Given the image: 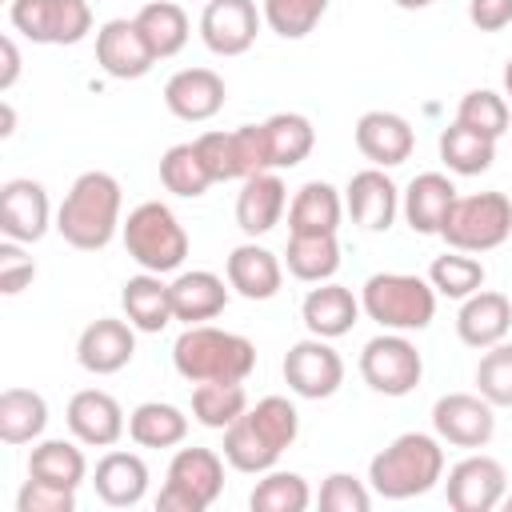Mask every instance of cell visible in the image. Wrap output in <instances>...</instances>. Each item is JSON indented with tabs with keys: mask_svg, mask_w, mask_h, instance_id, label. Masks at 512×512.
Listing matches in <instances>:
<instances>
[{
	"mask_svg": "<svg viewBox=\"0 0 512 512\" xmlns=\"http://www.w3.org/2000/svg\"><path fill=\"white\" fill-rule=\"evenodd\" d=\"M504 464L492 456H468L460 460L444 480V500L452 512H492L504 500Z\"/></svg>",
	"mask_w": 512,
	"mask_h": 512,
	"instance_id": "30bf717a",
	"label": "cell"
},
{
	"mask_svg": "<svg viewBox=\"0 0 512 512\" xmlns=\"http://www.w3.org/2000/svg\"><path fill=\"white\" fill-rule=\"evenodd\" d=\"M128 436L140 448H176L188 436V416L176 404L148 400L128 416Z\"/></svg>",
	"mask_w": 512,
	"mask_h": 512,
	"instance_id": "4dcf8cb0",
	"label": "cell"
},
{
	"mask_svg": "<svg viewBox=\"0 0 512 512\" xmlns=\"http://www.w3.org/2000/svg\"><path fill=\"white\" fill-rule=\"evenodd\" d=\"M324 12H328V0H264V20L284 40L308 36Z\"/></svg>",
	"mask_w": 512,
	"mask_h": 512,
	"instance_id": "60d3db41",
	"label": "cell"
},
{
	"mask_svg": "<svg viewBox=\"0 0 512 512\" xmlns=\"http://www.w3.org/2000/svg\"><path fill=\"white\" fill-rule=\"evenodd\" d=\"M120 224V184L112 172H80L56 212V232L80 248V252H100Z\"/></svg>",
	"mask_w": 512,
	"mask_h": 512,
	"instance_id": "6da1fadb",
	"label": "cell"
},
{
	"mask_svg": "<svg viewBox=\"0 0 512 512\" xmlns=\"http://www.w3.org/2000/svg\"><path fill=\"white\" fill-rule=\"evenodd\" d=\"M20 76V52L12 36H0V92H8Z\"/></svg>",
	"mask_w": 512,
	"mask_h": 512,
	"instance_id": "11a10c76",
	"label": "cell"
},
{
	"mask_svg": "<svg viewBox=\"0 0 512 512\" xmlns=\"http://www.w3.org/2000/svg\"><path fill=\"white\" fill-rule=\"evenodd\" d=\"M452 204H456V184L444 172H420L404 192V216L420 236H440Z\"/></svg>",
	"mask_w": 512,
	"mask_h": 512,
	"instance_id": "ffe728a7",
	"label": "cell"
},
{
	"mask_svg": "<svg viewBox=\"0 0 512 512\" xmlns=\"http://www.w3.org/2000/svg\"><path fill=\"white\" fill-rule=\"evenodd\" d=\"M124 248H128V256H132L144 272L164 276V272H172V268L184 264V256H188V232H184V224L172 216L168 204L144 200V204H136V208L128 212V220H124Z\"/></svg>",
	"mask_w": 512,
	"mask_h": 512,
	"instance_id": "277c9868",
	"label": "cell"
},
{
	"mask_svg": "<svg viewBox=\"0 0 512 512\" xmlns=\"http://www.w3.org/2000/svg\"><path fill=\"white\" fill-rule=\"evenodd\" d=\"M92 484H96V496L108 508H132L148 488V468L136 452H108L96 464Z\"/></svg>",
	"mask_w": 512,
	"mask_h": 512,
	"instance_id": "484cf974",
	"label": "cell"
},
{
	"mask_svg": "<svg viewBox=\"0 0 512 512\" xmlns=\"http://www.w3.org/2000/svg\"><path fill=\"white\" fill-rule=\"evenodd\" d=\"M344 216V200L328 180H308L288 208V232L292 236H320V232H336Z\"/></svg>",
	"mask_w": 512,
	"mask_h": 512,
	"instance_id": "cb8c5ba5",
	"label": "cell"
},
{
	"mask_svg": "<svg viewBox=\"0 0 512 512\" xmlns=\"http://www.w3.org/2000/svg\"><path fill=\"white\" fill-rule=\"evenodd\" d=\"M440 160H444L456 176H480V172H488L492 160H496V140L484 136V132L464 128V124L456 120V124H448V128L440 132Z\"/></svg>",
	"mask_w": 512,
	"mask_h": 512,
	"instance_id": "1f68e13d",
	"label": "cell"
},
{
	"mask_svg": "<svg viewBox=\"0 0 512 512\" xmlns=\"http://www.w3.org/2000/svg\"><path fill=\"white\" fill-rule=\"evenodd\" d=\"M168 484L184 488L192 500L208 508L224 488V460L212 448H180L168 464Z\"/></svg>",
	"mask_w": 512,
	"mask_h": 512,
	"instance_id": "4316f807",
	"label": "cell"
},
{
	"mask_svg": "<svg viewBox=\"0 0 512 512\" xmlns=\"http://www.w3.org/2000/svg\"><path fill=\"white\" fill-rule=\"evenodd\" d=\"M476 388L492 408H512V344H492L480 356Z\"/></svg>",
	"mask_w": 512,
	"mask_h": 512,
	"instance_id": "7bdbcfd3",
	"label": "cell"
},
{
	"mask_svg": "<svg viewBox=\"0 0 512 512\" xmlns=\"http://www.w3.org/2000/svg\"><path fill=\"white\" fill-rule=\"evenodd\" d=\"M156 512H204V504H200V500H192L184 488L164 484V488H160V496H156Z\"/></svg>",
	"mask_w": 512,
	"mask_h": 512,
	"instance_id": "db71d44e",
	"label": "cell"
},
{
	"mask_svg": "<svg viewBox=\"0 0 512 512\" xmlns=\"http://www.w3.org/2000/svg\"><path fill=\"white\" fill-rule=\"evenodd\" d=\"M160 180H164L168 192L188 196V200L204 196L208 184H216V180L208 176V168H204L196 144H172V148L160 156Z\"/></svg>",
	"mask_w": 512,
	"mask_h": 512,
	"instance_id": "74e56055",
	"label": "cell"
},
{
	"mask_svg": "<svg viewBox=\"0 0 512 512\" xmlns=\"http://www.w3.org/2000/svg\"><path fill=\"white\" fill-rule=\"evenodd\" d=\"M300 316H304V324H308L312 336L336 340V336L352 332V324H356V316H360V304H356V296H352L344 284H328V280H324L320 288H312V292L304 296Z\"/></svg>",
	"mask_w": 512,
	"mask_h": 512,
	"instance_id": "603a6c76",
	"label": "cell"
},
{
	"mask_svg": "<svg viewBox=\"0 0 512 512\" xmlns=\"http://www.w3.org/2000/svg\"><path fill=\"white\" fill-rule=\"evenodd\" d=\"M252 412V420H256V428L284 452L292 440H296V432H300V412L292 408V400H284V396H264L256 408H248Z\"/></svg>",
	"mask_w": 512,
	"mask_h": 512,
	"instance_id": "ee69618b",
	"label": "cell"
},
{
	"mask_svg": "<svg viewBox=\"0 0 512 512\" xmlns=\"http://www.w3.org/2000/svg\"><path fill=\"white\" fill-rule=\"evenodd\" d=\"M280 456V448L256 428L252 412L236 416L228 428H224V460L236 468V472H264L272 468Z\"/></svg>",
	"mask_w": 512,
	"mask_h": 512,
	"instance_id": "d6a6232c",
	"label": "cell"
},
{
	"mask_svg": "<svg viewBox=\"0 0 512 512\" xmlns=\"http://www.w3.org/2000/svg\"><path fill=\"white\" fill-rule=\"evenodd\" d=\"M260 32V16L252 0H208L200 16V36L216 56H240L252 48Z\"/></svg>",
	"mask_w": 512,
	"mask_h": 512,
	"instance_id": "7c38bea8",
	"label": "cell"
},
{
	"mask_svg": "<svg viewBox=\"0 0 512 512\" xmlns=\"http://www.w3.org/2000/svg\"><path fill=\"white\" fill-rule=\"evenodd\" d=\"M308 500H312V492H308L304 476H296V472H272V476H264L252 488L248 508L252 512H304Z\"/></svg>",
	"mask_w": 512,
	"mask_h": 512,
	"instance_id": "ab89813d",
	"label": "cell"
},
{
	"mask_svg": "<svg viewBox=\"0 0 512 512\" xmlns=\"http://www.w3.org/2000/svg\"><path fill=\"white\" fill-rule=\"evenodd\" d=\"M32 280H36V260L24 256V252L16 248V240H4V244H0V292H4V296H16V292H24Z\"/></svg>",
	"mask_w": 512,
	"mask_h": 512,
	"instance_id": "816d5d0a",
	"label": "cell"
},
{
	"mask_svg": "<svg viewBox=\"0 0 512 512\" xmlns=\"http://www.w3.org/2000/svg\"><path fill=\"white\" fill-rule=\"evenodd\" d=\"M120 300H124L128 324L140 328V332H160L168 320H176V316H172V288H168L156 272L132 276V280L124 284Z\"/></svg>",
	"mask_w": 512,
	"mask_h": 512,
	"instance_id": "83f0119b",
	"label": "cell"
},
{
	"mask_svg": "<svg viewBox=\"0 0 512 512\" xmlns=\"http://www.w3.org/2000/svg\"><path fill=\"white\" fill-rule=\"evenodd\" d=\"M164 104L180 120H212L224 108V80L212 68H184L164 84Z\"/></svg>",
	"mask_w": 512,
	"mask_h": 512,
	"instance_id": "ac0fdd59",
	"label": "cell"
},
{
	"mask_svg": "<svg viewBox=\"0 0 512 512\" xmlns=\"http://www.w3.org/2000/svg\"><path fill=\"white\" fill-rule=\"evenodd\" d=\"M364 312L396 332H412V328H428L436 316V288L432 280L408 276V272H376L364 284Z\"/></svg>",
	"mask_w": 512,
	"mask_h": 512,
	"instance_id": "5b68a950",
	"label": "cell"
},
{
	"mask_svg": "<svg viewBox=\"0 0 512 512\" xmlns=\"http://www.w3.org/2000/svg\"><path fill=\"white\" fill-rule=\"evenodd\" d=\"M136 352V336H132V324L124 320H112V316H100L92 320L80 340H76V360L80 368L96 372V376H112L120 372Z\"/></svg>",
	"mask_w": 512,
	"mask_h": 512,
	"instance_id": "9a60e30c",
	"label": "cell"
},
{
	"mask_svg": "<svg viewBox=\"0 0 512 512\" xmlns=\"http://www.w3.org/2000/svg\"><path fill=\"white\" fill-rule=\"evenodd\" d=\"M132 20L144 32V40H148L156 60H168L188 44V12L180 4H172V0H152Z\"/></svg>",
	"mask_w": 512,
	"mask_h": 512,
	"instance_id": "f1b7e54d",
	"label": "cell"
},
{
	"mask_svg": "<svg viewBox=\"0 0 512 512\" xmlns=\"http://www.w3.org/2000/svg\"><path fill=\"white\" fill-rule=\"evenodd\" d=\"M456 120L472 132H484V136H504L508 132V100L500 92H488V88H472L460 108H456Z\"/></svg>",
	"mask_w": 512,
	"mask_h": 512,
	"instance_id": "b9f144b4",
	"label": "cell"
},
{
	"mask_svg": "<svg viewBox=\"0 0 512 512\" xmlns=\"http://www.w3.org/2000/svg\"><path fill=\"white\" fill-rule=\"evenodd\" d=\"M96 64L116 80H140L156 64V56L136 20H108L96 32Z\"/></svg>",
	"mask_w": 512,
	"mask_h": 512,
	"instance_id": "4fadbf2b",
	"label": "cell"
},
{
	"mask_svg": "<svg viewBox=\"0 0 512 512\" xmlns=\"http://www.w3.org/2000/svg\"><path fill=\"white\" fill-rule=\"evenodd\" d=\"M512 328V304L504 292H472L456 316V332L468 348H492Z\"/></svg>",
	"mask_w": 512,
	"mask_h": 512,
	"instance_id": "44dd1931",
	"label": "cell"
},
{
	"mask_svg": "<svg viewBox=\"0 0 512 512\" xmlns=\"http://www.w3.org/2000/svg\"><path fill=\"white\" fill-rule=\"evenodd\" d=\"M504 96H512V56H508V64H504Z\"/></svg>",
	"mask_w": 512,
	"mask_h": 512,
	"instance_id": "680465c9",
	"label": "cell"
},
{
	"mask_svg": "<svg viewBox=\"0 0 512 512\" xmlns=\"http://www.w3.org/2000/svg\"><path fill=\"white\" fill-rule=\"evenodd\" d=\"M396 8H408V12H416V8H428L432 0H392Z\"/></svg>",
	"mask_w": 512,
	"mask_h": 512,
	"instance_id": "6f0895ef",
	"label": "cell"
},
{
	"mask_svg": "<svg viewBox=\"0 0 512 512\" xmlns=\"http://www.w3.org/2000/svg\"><path fill=\"white\" fill-rule=\"evenodd\" d=\"M12 132H16V108H12L8 100H0V136L8 140Z\"/></svg>",
	"mask_w": 512,
	"mask_h": 512,
	"instance_id": "9f6ffc18",
	"label": "cell"
},
{
	"mask_svg": "<svg viewBox=\"0 0 512 512\" xmlns=\"http://www.w3.org/2000/svg\"><path fill=\"white\" fill-rule=\"evenodd\" d=\"M280 260L260 244H240L228 252V284L244 300H272L280 292Z\"/></svg>",
	"mask_w": 512,
	"mask_h": 512,
	"instance_id": "d4e9b609",
	"label": "cell"
},
{
	"mask_svg": "<svg viewBox=\"0 0 512 512\" xmlns=\"http://www.w3.org/2000/svg\"><path fill=\"white\" fill-rule=\"evenodd\" d=\"M428 280L440 296H452V300H468L472 292H480L484 284V264L464 256V252H448V256H436L432 268H428Z\"/></svg>",
	"mask_w": 512,
	"mask_h": 512,
	"instance_id": "f35d334b",
	"label": "cell"
},
{
	"mask_svg": "<svg viewBox=\"0 0 512 512\" xmlns=\"http://www.w3.org/2000/svg\"><path fill=\"white\" fill-rule=\"evenodd\" d=\"M432 428L456 448H484L496 432V416L480 392H448L432 408Z\"/></svg>",
	"mask_w": 512,
	"mask_h": 512,
	"instance_id": "9c48e42d",
	"label": "cell"
},
{
	"mask_svg": "<svg viewBox=\"0 0 512 512\" xmlns=\"http://www.w3.org/2000/svg\"><path fill=\"white\" fill-rule=\"evenodd\" d=\"M284 204H288V192H284V180L276 172H256L244 180L240 196H236V224L244 236H264L280 224L284 216Z\"/></svg>",
	"mask_w": 512,
	"mask_h": 512,
	"instance_id": "d6986e66",
	"label": "cell"
},
{
	"mask_svg": "<svg viewBox=\"0 0 512 512\" xmlns=\"http://www.w3.org/2000/svg\"><path fill=\"white\" fill-rule=\"evenodd\" d=\"M244 412H248L244 380H204L192 388V416L204 428H228Z\"/></svg>",
	"mask_w": 512,
	"mask_h": 512,
	"instance_id": "e575fe53",
	"label": "cell"
},
{
	"mask_svg": "<svg viewBox=\"0 0 512 512\" xmlns=\"http://www.w3.org/2000/svg\"><path fill=\"white\" fill-rule=\"evenodd\" d=\"M168 288H172V316L184 320V324H204V320L220 316L224 304H228L224 280L216 272H204V268L180 272Z\"/></svg>",
	"mask_w": 512,
	"mask_h": 512,
	"instance_id": "7402d4cb",
	"label": "cell"
},
{
	"mask_svg": "<svg viewBox=\"0 0 512 512\" xmlns=\"http://www.w3.org/2000/svg\"><path fill=\"white\" fill-rule=\"evenodd\" d=\"M192 144H196L212 180H236L240 176V156H236V136L232 132H204Z\"/></svg>",
	"mask_w": 512,
	"mask_h": 512,
	"instance_id": "f6af8a7d",
	"label": "cell"
},
{
	"mask_svg": "<svg viewBox=\"0 0 512 512\" xmlns=\"http://www.w3.org/2000/svg\"><path fill=\"white\" fill-rule=\"evenodd\" d=\"M468 20L480 32H500L512 24V0H468Z\"/></svg>",
	"mask_w": 512,
	"mask_h": 512,
	"instance_id": "f5cc1de1",
	"label": "cell"
},
{
	"mask_svg": "<svg viewBox=\"0 0 512 512\" xmlns=\"http://www.w3.org/2000/svg\"><path fill=\"white\" fill-rule=\"evenodd\" d=\"M360 376L380 396H408L420 384V376H424V360H420L412 340H404V336H376L360 352Z\"/></svg>",
	"mask_w": 512,
	"mask_h": 512,
	"instance_id": "52a82bcc",
	"label": "cell"
},
{
	"mask_svg": "<svg viewBox=\"0 0 512 512\" xmlns=\"http://www.w3.org/2000/svg\"><path fill=\"white\" fill-rule=\"evenodd\" d=\"M172 364L184 380H248L256 368V344L236 332H220L212 324H188L172 344Z\"/></svg>",
	"mask_w": 512,
	"mask_h": 512,
	"instance_id": "7a4b0ae2",
	"label": "cell"
},
{
	"mask_svg": "<svg viewBox=\"0 0 512 512\" xmlns=\"http://www.w3.org/2000/svg\"><path fill=\"white\" fill-rule=\"evenodd\" d=\"M412 124L396 112H384V108H372L356 120V148L364 152V160H372L376 168H396L412 156Z\"/></svg>",
	"mask_w": 512,
	"mask_h": 512,
	"instance_id": "5bb4252c",
	"label": "cell"
},
{
	"mask_svg": "<svg viewBox=\"0 0 512 512\" xmlns=\"http://www.w3.org/2000/svg\"><path fill=\"white\" fill-rule=\"evenodd\" d=\"M508 232H512V200L504 192L456 196V204L448 208V220L440 228V236L456 252H488V248H500L508 240Z\"/></svg>",
	"mask_w": 512,
	"mask_h": 512,
	"instance_id": "8992f818",
	"label": "cell"
},
{
	"mask_svg": "<svg viewBox=\"0 0 512 512\" xmlns=\"http://www.w3.org/2000/svg\"><path fill=\"white\" fill-rule=\"evenodd\" d=\"M8 16L32 44H52V0H12Z\"/></svg>",
	"mask_w": 512,
	"mask_h": 512,
	"instance_id": "f907efd6",
	"label": "cell"
},
{
	"mask_svg": "<svg viewBox=\"0 0 512 512\" xmlns=\"http://www.w3.org/2000/svg\"><path fill=\"white\" fill-rule=\"evenodd\" d=\"M500 504H504V512H512V496H504V500H500Z\"/></svg>",
	"mask_w": 512,
	"mask_h": 512,
	"instance_id": "91938a15",
	"label": "cell"
},
{
	"mask_svg": "<svg viewBox=\"0 0 512 512\" xmlns=\"http://www.w3.org/2000/svg\"><path fill=\"white\" fill-rule=\"evenodd\" d=\"M288 272L296 280H308V284H324L336 268H340V244H336V232H320V236H288Z\"/></svg>",
	"mask_w": 512,
	"mask_h": 512,
	"instance_id": "836d02e7",
	"label": "cell"
},
{
	"mask_svg": "<svg viewBox=\"0 0 512 512\" xmlns=\"http://www.w3.org/2000/svg\"><path fill=\"white\" fill-rule=\"evenodd\" d=\"M264 132H268V148H272V168H296L316 144V132H312L308 116H300V112L268 116Z\"/></svg>",
	"mask_w": 512,
	"mask_h": 512,
	"instance_id": "d590c367",
	"label": "cell"
},
{
	"mask_svg": "<svg viewBox=\"0 0 512 512\" xmlns=\"http://www.w3.org/2000/svg\"><path fill=\"white\" fill-rule=\"evenodd\" d=\"M284 380L304 400H328L344 384V360L324 336H312V340H300L288 348Z\"/></svg>",
	"mask_w": 512,
	"mask_h": 512,
	"instance_id": "ba28073f",
	"label": "cell"
},
{
	"mask_svg": "<svg viewBox=\"0 0 512 512\" xmlns=\"http://www.w3.org/2000/svg\"><path fill=\"white\" fill-rule=\"evenodd\" d=\"M88 464H84V452L68 440H44L32 448L28 456V476L44 480V484H60V488H76L84 480Z\"/></svg>",
	"mask_w": 512,
	"mask_h": 512,
	"instance_id": "8d00e7d4",
	"label": "cell"
},
{
	"mask_svg": "<svg viewBox=\"0 0 512 512\" xmlns=\"http://www.w3.org/2000/svg\"><path fill=\"white\" fill-rule=\"evenodd\" d=\"M92 32L88 0H52V44H80Z\"/></svg>",
	"mask_w": 512,
	"mask_h": 512,
	"instance_id": "c3c4849f",
	"label": "cell"
},
{
	"mask_svg": "<svg viewBox=\"0 0 512 512\" xmlns=\"http://www.w3.org/2000/svg\"><path fill=\"white\" fill-rule=\"evenodd\" d=\"M68 428L80 444L112 448L124 432V412H120L116 396H108L100 388H84L68 400Z\"/></svg>",
	"mask_w": 512,
	"mask_h": 512,
	"instance_id": "e0dca14e",
	"label": "cell"
},
{
	"mask_svg": "<svg viewBox=\"0 0 512 512\" xmlns=\"http://www.w3.org/2000/svg\"><path fill=\"white\" fill-rule=\"evenodd\" d=\"M0 232L16 244H36L48 232V192L40 180L16 176L0 184Z\"/></svg>",
	"mask_w": 512,
	"mask_h": 512,
	"instance_id": "8fae6325",
	"label": "cell"
},
{
	"mask_svg": "<svg viewBox=\"0 0 512 512\" xmlns=\"http://www.w3.org/2000/svg\"><path fill=\"white\" fill-rule=\"evenodd\" d=\"M320 508L324 512H368L372 508V496H368V488L356 476L332 472L324 480V488H320Z\"/></svg>",
	"mask_w": 512,
	"mask_h": 512,
	"instance_id": "bcb514c9",
	"label": "cell"
},
{
	"mask_svg": "<svg viewBox=\"0 0 512 512\" xmlns=\"http://www.w3.org/2000/svg\"><path fill=\"white\" fill-rule=\"evenodd\" d=\"M232 136H236V156H240V180L272 168V148H268L264 124H240Z\"/></svg>",
	"mask_w": 512,
	"mask_h": 512,
	"instance_id": "681fc988",
	"label": "cell"
},
{
	"mask_svg": "<svg viewBox=\"0 0 512 512\" xmlns=\"http://www.w3.org/2000/svg\"><path fill=\"white\" fill-rule=\"evenodd\" d=\"M16 512H76V488H60L28 476L16 496Z\"/></svg>",
	"mask_w": 512,
	"mask_h": 512,
	"instance_id": "7dc6e473",
	"label": "cell"
},
{
	"mask_svg": "<svg viewBox=\"0 0 512 512\" xmlns=\"http://www.w3.org/2000/svg\"><path fill=\"white\" fill-rule=\"evenodd\" d=\"M444 476V448L428 432H404L368 464V480L384 500L424 496Z\"/></svg>",
	"mask_w": 512,
	"mask_h": 512,
	"instance_id": "3957f363",
	"label": "cell"
},
{
	"mask_svg": "<svg viewBox=\"0 0 512 512\" xmlns=\"http://www.w3.org/2000/svg\"><path fill=\"white\" fill-rule=\"evenodd\" d=\"M48 404L32 388H4L0 392V440L4 444H28L44 432Z\"/></svg>",
	"mask_w": 512,
	"mask_h": 512,
	"instance_id": "f546056e",
	"label": "cell"
},
{
	"mask_svg": "<svg viewBox=\"0 0 512 512\" xmlns=\"http://www.w3.org/2000/svg\"><path fill=\"white\" fill-rule=\"evenodd\" d=\"M344 208L348 216L368 228V232H388L396 220V184L388 180L384 168H364L348 180L344 188Z\"/></svg>",
	"mask_w": 512,
	"mask_h": 512,
	"instance_id": "2e32d148",
	"label": "cell"
}]
</instances>
